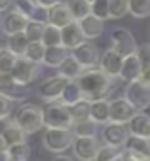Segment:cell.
<instances>
[{
    "mask_svg": "<svg viewBox=\"0 0 150 161\" xmlns=\"http://www.w3.org/2000/svg\"><path fill=\"white\" fill-rule=\"evenodd\" d=\"M76 81L80 83V89L83 92L85 99L88 101L106 99L113 87V78L106 75L99 66L85 69Z\"/></svg>",
    "mask_w": 150,
    "mask_h": 161,
    "instance_id": "1",
    "label": "cell"
},
{
    "mask_svg": "<svg viewBox=\"0 0 150 161\" xmlns=\"http://www.w3.org/2000/svg\"><path fill=\"white\" fill-rule=\"evenodd\" d=\"M14 122L23 129L27 135L39 131L41 128H44V114L42 108H39L37 104H21L16 114H14Z\"/></svg>",
    "mask_w": 150,
    "mask_h": 161,
    "instance_id": "2",
    "label": "cell"
},
{
    "mask_svg": "<svg viewBox=\"0 0 150 161\" xmlns=\"http://www.w3.org/2000/svg\"><path fill=\"white\" fill-rule=\"evenodd\" d=\"M44 114V128H62L71 129L74 124V119L71 115L69 106L62 104L60 101H53L42 108Z\"/></svg>",
    "mask_w": 150,
    "mask_h": 161,
    "instance_id": "3",
    "label": "cell"
},
{
    "mask_svg": "<svg viewBox=\"0 0 150 161\" xmlns=\"http://www.w3.org/2000/svg\"><path fill=\"white\" fill-rule=\"evenodd\" d=\"M74 133L72 129H62V128H46L42 135V143L50 152L62 154L74 143Z\"/></svg>",
    "mask_w": 150,
    "mask_h": 161,
    "instance_id": "4",
    "label": "cell"
},
{
    "mask_svg": "<svg viewBox=\"0 0 150 161\" xmlns=\"http://www.w3.org/2000/svg\"><path fill=\"white\" fill-rule=\"evenodd\" d=\"M124 97H126L138 112H145V110L150 108V87L145 85V83H141L140 80L126 83Z\"/></svg>",
    "mask_w": 150,
    "mask_h": 161,
    "instance_id": "5",
    "label": "cell"
},
{
    "mask_svg": "<svg viewBox=\"0 0 150 161\" xmlns=\"http://www.w3.org/2000/svg\"><path fill=\"white\" fill-rule=\"evenodd\" d=\"M131 136L129 133V126L127 124H120V122H108L103 126V131H101V138H103V143L111 147H117V149H124Z\"/></svg>",
    "mask_w": 150,
    "mask_h": 161,
    "instance_id": "6",
    "label": "cell"
},
{
    "mask_svg": "<svg viewBox=\"0 0 150 161\" xmlns=\"http://www.w3.org/2000/svg\"><path fill=\"white\" fill-rule=\"evenodd\" d=\"M110 41H111V48L117 53H120L122 57H129V55L138 52V44H136L134 36L127 29H124V27L113 29L111 36H110Z\"/></svg>",
    "mask_w": 150,
    "mask_h": 161,
    "instance_id": "7",
    "label": "cell"
},
{
    "mask_svg": "<svg viewBox=\"0 0 150 161\" xmlns=\"http://www.w3.org/2000/svg\"><path fill=\"white\" fill-rule=\"evenodd\" d=\"M71 149H72V154L76 159L94 161L99 149H101V143H99L97 136H76Z\"/></svg>",
    "mask_w": 150,
    "mask_h": 161,
    "instance_id": "8",
    "label": "cell"
},
{
    "mask_svg": "<svg viewBox=\"0 0 150 161\" xmlns=\"http://www.w3.org/2000/svg\"><path fill=\"white\" fill-rule=\"evenodd\" d=\"M67 83H69V80H67L66 76H60V75L51 76V78H46V80L39 85L37 94H39V97H41L42 101H48V103L58 101Z\"/></svg>",
    "mask_w": 150,
    "mask_h": 161,
    "instance_id": "9",
    "label": "cell"
},
{
    "mask_svg": "<svg viewBox=\"0 0 150 161\" xmlns=\"http://www.w3.org/2000/svg\"><path fill=\"white\" fill-rule=\"evenodd\" d=\"M39 73H41V64H35V62L28 60L27 57H19L13 73H11V78L14 81L21 83V85H28V83H32L37 78Z\"/></svg>",
    "mask_w": 150,
    "mask_h": 161,
    "instance_id": "10",
    "label": "cell"
},
{
    "mask_svg": "<svg viewBox=\"0 0 150 161\" xmlns=\"http://www.w3.org/2000/svg\"><path fill=\"white\" fill-rule=\"evenodd\" d=\"M138 114V110L132 106L126 97H115L110 101V115L111 122H120V124H129L131 119Z\"/></svg>",
    "mask_w": 150,
    "mask_h": 161,
    "instance_id": "11",
    "label": "cell"
},
{
    "mask_svg": "<svg viewBox=\"0 0 150 161\" xmlns=\"http://www.w3.org/2000/svg\"><path fill=\"white\" fill-rule=\"evenodd\" d=\"M71 55L80 62L85 69H90V67H97L99 66V60H101V55H99V50L95 44L85 41L81 43L78 48H74Z\"/></svg>",
    "mask_w": 150,
    "mask_h": 161,
    "instance_id": "12",
    "label": "cell"
},
{
    "mask_svg": "<svg viewBox=\"0 0 150 161\" xmlns=\"http://www.w3.org/2000/svg\"><path fill=\"white\" fill-rule=\"evenodd\" d=\"M14 9H18L21 14H25L32 21L48 25V7L37 4L35 0H16L14 2Z\"/></svg>",
    "mask_w": 150,
    "mask_h": 161,
    "instance_id": "13",
    "label": "cell"
},
{
    "mask_svg": "<svg viewBox=\"0 0 150 161\" xmlns=\"http://www.w3.org/2000/svg\"><path fill=\"white\" fill-rule=\"evenodd\" d=\"M2 80H0V94L5 96V97H9L11 101L14 103H21L25 101L30 96V89L27 85H21L18 81H14L13 78H5V76H0Z\"/></svg>",
    "mask_w": 150,
    "mask_h": 161,
    "instance_id": "14",
    "label": "cell"
},
{
    "mask_svg": "<svg viewBox=\"0 0 150 161\" xmlns=\"http://www.w3.org/2000/svg\"><path fill=\"white\" fill-rule=\"evenodd\" d=\"M122 64H124V57L115 52L113 48L104 50L103 55H101V60H99V67L111 78H120Z\"/></svg>",
    "mask_w": 150,
    "mask_h": 161,
    "instance_id": "15",
    "label": "cell"
},
{
    "mask_svg": "<svg viewBox=\"0 0 150 161\" xmlns=\"http://www.w3.org/2000/svg\"><path fill=\"white\" fill-rule=\"evenodd\" d=\"M28 21H30V19L25 14H21L18 9H13L2 18V32H4L7 37H9V36H14V34H21V32H25Z\"/></svg>",
    "mask_w": 150,
    "mask_h": 161,
    "instance_id": "16",
    "label": "cell"
},
{
    "mask_svg": "<svg viewBox=\"0 0 150 161\" xmlns=\"http://www.w3.org/2000/svg\"><path fill=\"white\" fill-rule=\"evenodd\" d=\"M72 21H76V19L72 18L66 2H58V4L51 5L48 9V23L50 25H55L58 29H64L69 23H72Z\"/></svg>",
    "mask_w": 150,
    "mask_h": 161,
    "instance_id": "17",
    "label": "cell"
},
{
    "mask_svg": "<svg viewBox=\"0 0 150 161\" xmlns=\"http://www.w3.org/2000/svg\"><path fill=\"white\" fill-rule=\"evenodd\" d=\"M85 41L87 39H85V34L80 27V21H72L62 29V46H66L69 52H72Z\"/></svg>",
    "mask_w": 150,
    "mask_h": 161,
    "instance_id": "18",
    "label": "cell"
},
{
    "mask_svg": "<svg viewBox=\"0 0 150 161\" xmlns=\"http://www.w3.org/2000/svg\"><path fill=\"white\" fill-rule=\"evenodd\" d=\"M141 71H143V64H141L138 53H132L129 57H124L122 71H120V80L129 83V81L140 80Z\"/></svg>",
    "mask_w": 150,
    "mask_h": 161,
    "instance_id": "19",
    "label": "cell"
},
{
    "mask_svg": "<svg viewBox=\"0 0 150 161\" xmlns=\"http://www.w3.org/2000/svg\"><path fill=\"white\" fill-rule=\"evenodd\" d=\"M124 149H126L129 154L140 158V159L150 161V138L134 136V135H131Z\"/></svg>",
    "mask_w": 150,
    "mask_h": 161,
    "instance_id": "20",
    "label": "cell"
},
{
    "mask_svg": "<svg viewBox=\"0 0 150 161\" xmlns=\"http://www.w3.org/2000/svg\"><path fill=\"white\" fill-rule=\"evenodd\" d=\"M80 27L85 34V39L88 41V39H97L103 36L104 32V19L97 18L94 14H88L87 18H83L80 21Z\"/></svg>",
    "mask_w": 150,
    "mask_h": 161,
    "instance_id": "21",
    "label": "cell"
},
{
    "mask_svg": "<svg viewBox=\"0 0 150 161\" xmlns=\"http://www.w3.org/2000/svg\"><path fill=\"white\" fill-rule=\"evenodd\" d=\"M90 119L95 120L99 126L111 122V115H110V101L108 99H97L90 101Z\"/></svg>",
    "mask_w": 150,
    "mask_h": 161,
    "instance_id": "22",
    "label": "cell"
},
{
    "mask_svg": "<svg viewBox=\"0 0 150 161\" xmlns=\"http://www.w3.org/2000/svg\"><path fill=\"white\" fill-rule=\"evenodd\" d=\"M127 126H129V133L134 136L150 138V115H147L145 112H138Z\"/></svg>",
    "mask_w": 150,
    "mask_h": 161,
    "instance_id": "23",
    "label": "cell"
},
{
    "mask_svg": "<svg viewBox=\"0 0 150 161\" xmlns=\"http://www.w3.org/2000/svg\"><path fill=\"white\" fill-rule=\"evenodd\" d=\"M81 99H85V96H83V92H81V89H80V83H78L76 80H69V83L66 85V89H64V92H62V96H60L58 101L71 108L72 104L80 103Z\"/></svg>",
    "mask_w": 150,
    "mask_h": 161,
    "instance_id": "24",
    "label": "cell"
},
{
    "mask_svg": "<svg viewBox=\"0 0 150 161\" xmlns=\"http://www.w3.org/2000/svg\"><path fill=\"white\" fill-rule=\"evenodd\" d=\"M71 53L66 46H48L46 48V55H44V66L48 67H60V64L69 57Z\"/></svg>",
    "mask_w": 150,
    "mask_h": 161,
    "instance_id": "25",
    "label": "cell"
},
{
    "mask_svg": "<svg viewBox=\"0 0 150 161\" xmlns=\"http://www.w3.org/2000/svg\"><path fill=\"white\" fill-rule=\"evenodd\" d=\"M0 133H2V136H4V140L7 142L9 147L16 145V143H21V142H27V133L19 128L14 120L9 122V124H5L4 129H2Z\"/></svg>",
    "mask_w": 150,
    "mask_h": 161,
    "instance_id": "26",
    "label": "cell"
},
{
    "mask_svg": "<svg viewBox=\"0 0 150 161\" xmlns=\"http://www.w3.org/2000/svg\"><path fill=\"white\" fill-rule=\"evenodd\" d=\"M83 71H85V67L81 66L72 55H69V57L60 64V67H58V75L66 76L67 80H78Z\"/></svg>",
    "mask_w": 150,
    "mask_h": 161,
    "instance_id": "27",
    "label": "cell"
},
{
    "mask_svg": "<svg viewBox=\"0 0 150 161\" xmlns=\"http://www.w3.org/2000/svg\"><path fill=\"white\" fill-rule=\"evenodd\" d=\"M66 4L76 21H81L83 18L92 14V4L88 0H66Z\"/></svg>",
    "mask_w": 150,
    "mask_h": 161,
    "instance_id": "28",
    "label": "cell"
},
{
    "mask_svg": "<svg viewBox=\"0 0 150 161\" xmlns=\"http://www.w3.org/2000/svg\"><path fill=\"white\" fill-rule=\"evenodd\" d=\"M18 58V55H14L7 46L0 48V76H11Z\"/></svg>",
    "mask_w": 150,
    "mask_h": 161,
    "instance_id": "29",
    "label": "cell"
},
{
    "mask_svg": "<svg viewBox=\"0 0 150 161\" xmlns=\"http://www.w3.org/2000/svg\"><path fill=\"white\" fill-rule=\"evenodd\" d=\"M71 129L74 133V136H97L99 124L95 120H92V119H87V120L74 122Z\"/></svg>",
    "mask_w": 150,
    "mask_h": 161,
    "instance_id": "30",
    "label": "cell"
},
{
    "mask_svg": "<svg viewBox=\"0 0 150 161\" xmlns=\"http://www.w3.org/2000/svg\"><path fill=\"white\" fill-rule=\"evenodd\" d=\"M28 43H30V41H28V37L25 36V32L14 34V36H9V37H7V48H9L14 55H18V57H25Z\"/></svg>",
    "mask_w": 150,
    "mask_h": 161,
    "instance_id": "31",
    "label": "cell"
},
{
    "mask_svg": "<svg viewBox=\"0 0 150 161\" xmlns=\"http://www.w3.org/2000/svg\"><path fill=\"white\" fill-rule=\"evenodd\" d=\"M44 55H46V44L42 41H32L28 43V48L25 52V57L28 60L35 62V64H42L44 62Z\"/></svg>",
    "mask_w": 150,
    "mask_h": 161,
    "instance_id": "32",
    "label": "cell"
},
{
    "mask_svg": "<svg viewBox=\"0 0 150 161\" xmlns=\"http://www.w3.org/2000/svg\"><path fill=\"white\" fill-rule=\"evenodd\" d=\"M129 14L138 19L150 16V0H129Z\"/></svg>",
    "mask_w": 150,
    "mask_h": 161,
    "instance_id": "33",
    "label": "cell"
},
{
    "mask_svg": "<svg viewBox=\"0 0 150 161\" xmlns=\"http://www.w3.org/2000/svg\"><path fill=\"white\" fill-rule=\"evenodd\" d=\"M42 43L48 46H62V29L55 25H46L44 34H42Z\"/></svg>",
    "mask_w": 150,
    "mask_h": 161,
    "instance_id": "34",
    "label": "cell"
},
{
    "mask_svg": "<svg viewBox=\"0 0 150 161\" xmlns=\"http://www.w3.org/2000/svg\"><path fill=\"white\" fill-rule=\"evenodd\" d=\"M11 161H28L30 159V145L28 142H21L16 145H11L7 149Z\"/></svg>",
    "mask_w": 150,
    "mask_h": 161,
    "instance_id": "35",
    "label": "cell"
},
{
    "mask_svg": "<svg viewBox=\"0 0 150 161\" xmlns=\"http://www.w3.org/2000/svg\"><path fill=\"white\" fill-rule=\"evenodd\" d=\"M69 110H71V115H72V119H74V122L90 119V101H88V99H81L80 103L72 104Z\"/></svg>",
    "mask_w": 150,
    "mask_h": 161,
    "instance_id": "36",
    "label": "cell"
},
{
    "mask_svg": "<svg viewBox=\"0 0 150 161\" xmlns=\"http://www.w3.org/2000/svg\"><path fill=\"white\" fill-rule=\"evenodd\" d=\"M129 13V0H110V19H120Z\"/></svg>",
    "mask_w": 150,
    "mask_h": 161,
    "instance_id": "37",
    "label": "cell"
},
{
    "mask_svg": "<svg viewBox=\"0 0 150 161\" xmlns=\"http://www.w3.org/2000/svg\"><path fill=\"white\" fill-rule=\"evenodd\" d=\"M44 29L46 25L44 23H39V21H28L27 29H25V36L28 37V41H42V34H44Z\"/></svg>",
    "mask_w": 150,
    "mask_h": 161,
    "instance_id": "38",
    "label": "cell"
},
{
    "mask_svg": "<svg viewBox=\"0 0 150 161\" xmlns=\"http://www.w3.org/2000/svg\"><path fill=\"white\" fill-rule=\"evenodd\" d=\"M92 14L101 19H110V0H95V2H92Z\"/></svg>",
    "mask_w": 150,
    "mask_h": 161,
    "instance_id": "39",
    "label": "cell"
},
{
    "mask_svg": "<svg viewBox=\"0 0 150 161\" xmlns=\"http://www.w3.org/2000/svg\"><path fill=\"white\" fill-rule=\"evenodd\" d=\"M122 151V149H117V147H111V145H101V149H99L97 156H95L94 161H113L115 158L118 156V152Z\"/></svg>",
    "mask_w": 150,
    "mask_h": 161,
    "instance_id": "40",
    "label": "cell"
},
{
    "mask_svg": "<svg viewBox=\"0 0 150 161\" xmlns=\"http://www.w3.org/2000/svg\"><path fill=\"white\" fill-rule=\"evenodd\" d=\"M13 108H14V101H11L9 97L0 94V120L9 117L13 114Z\"/></svg>",
    "mask_w": 150,
    "mask_h": 161,
    "instance_id": "41",
    "label": "cell"
},
{
    "mask_svg": "<svg viewBox=\"0 0 150 161\" xmlns=\"http://www.w3.org/2000/svg\"><path fill=\"white\" fill-rule=\"evenodd\" d=\"M138 57H140L143 67H150V44H143V46H138Z\"/></svg>",
    "mask_w": 150,
    "mask_h": 161,
    "instance_id": "42",
    "label": "cell"
},
{
    "mask_svg": "<svg viewBox=\"0 0 150 161\" xmlns=\"http://www.w3.org/2000/svg\"><path fill=\"white\" fill-rule=\"evenodd\" d=\"M140 81L150 87V67H143V71H141V76H140Z\"/></svg>",
    "mask_w": 150,
    "mask_h": 161,
    "instance_id": "43",
    "label": "cell"
},
{
    "mask_svg": "<svg viewBox=\"0 0 150 161\" xmlns=\"http://www.w3.org/2000/svg\"><path fill=\"white\" fill-rule=\"evenodd\" d=\"M16 0H0V13H4V11H7L11 7V5L14 4Z\"/></svg>",
    "mask_w": 150,
    "mask_h": 161,
    "instance_id": "44",
    "label": "cell"
},
{
    "mask_svg": "<svg viewBox=\"0 0 150 161\" xmlns=\"http://www.w3.org/2000/svg\"><path fill=\"white\" fill-rule=\"evenodd\" d=\"M35 2H37V4H41V5H44V7H48V9H50L51 5L58 4L60 0H35Z\"/></svg>",
    "mask_w": 150,
    "mask_h": 161,
    "instance_id": "45",
    "label": "cell"
},
{
    "mask_svg": "<svg viewBox=\"0 0 150 161\" xmlns=\"http://www.w3.org/2000/svg\"><path fill=\"white\" fill-rule=\"evenodd\" d=\"M127 156H129V152H127V151H120V152H118V156L115 158L113 161H127Z\"/></svg>",
    "mask_w": 150,
    "mask_h": 161,
    "instance_id": "46",
    "label": "cell"
},
{
    "mask_svg": "<svg viewBox=\"0 0 150 161\" xmlns=\"http://www.w3.org/2000/svg\"><path fill=\"white\" fill-rule=\"evenodd\" d=\"M74 159L76 158H71V156H67V154H58L53 161H74Z\"/></svg>",
    "mask_w": 150,
    "mask_h": 161,
    "instance_id": "47",
    "label": "cell"
},
{
    "mask_svg": "<svg viewBox=\"0 0 150 161\" xmlns=\"http://www.w3.org/2000/svg\"><path fill=\"white\" fill-rule=\"evenodd\" d=\"M7 149H9V145H7V142L4 140L2 133H0V152H2V151H7Z\"/></svg>",
    "mask_w": 150,
    "mask_h": 161,
    "instance_id": "48",
    "label": "cell"
},
{
    "mask_svg": "<svg viewBox=\"0 0 150 161\" xmlns=\"http://www.w3.org/2000/svg\"><path fill=\"white\" fill-rule=\"evenodd\" d=\"M0 161H11V159H9V152H7V151H2V152H0Z\"/></svg>",
    "mask_w": 150,
    "mask_h": 161,
    "instance_id": "49",
    "label": "cell"
},
{
    "mask_svg": "<svg viewBox=\"0 0 150 161\" xmlns=\"http://www.w3.org/2000/svg\"><path fill=\"white\" fill-rule=\"evenodd\" d=\"M127 161H143V159H140V158H136V156H132V154H129V156H127Z\"/></svg>",
    "mask_w": 150,
    "mask_h": 161,
    "instance_id": "50",
    "label": "cell"
},
{
    "mask_svg": "<svg viewBox=\"0 0 150 161\" xmlns=\"http://www.w3.org/2000/svg\"><path fill=\"white\" fill-rule=\"evenodd\" d=\"M0 29H2V18H0Z\"/></svg>",
    "mask_w": 150,
    "mask_h": 161,
    "instance_id": "51",
    "label": "cell"
},
{
    "mask_svg": "<svg viewBox=\"0 0 150 161\" xmlns=\"http://www.w3.org/2000/svg\"><path fill=\"white\" fill-rule=\"evenodd\" d=\"M88 2H90V4H92V2H95V0H88Z\"/></svg>",
    "mask_w": 150,
    "mask_h": 161,
    "instance_id": "52",
    "label": "cell"
}]
</instances>
